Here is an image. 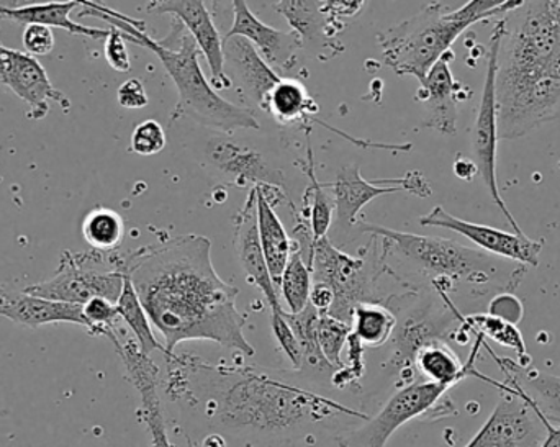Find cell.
<instances>
[{"instance_id":"6da1fadb","label":"cell","mask_w":560,"mask_h":447,"mask_svg":"<svg viewBox=\"0 0 560 447\" xmlns=\"http://www.w3.org/2000/svg\"><path fill=\"white\" fill-rule=\"evenodd\" d=\"M170 392L184 405L202 402L203 419L248 445L313 446L316 433L364 422L331 399L303 389L282 374L256 367H223L192 356H167Z\"/></svg>"},{"instance_id":"7a4b0ae2","label":"cell","mask_w":560,"mask_h":447,"mask_svg":"<svg viewBox=\"0 0 560 447\" xmlns=\"http://www.w3.org/2000/svg\"><path fill=\"white\" fill-rule=\"evenodd\" d=\"M210 251L209 238L186 235L121 256V272L163 334L166 357L184 341H213L255 356L243 333L246 318L236 308L238 289L220 279Z\"/></svg>"},{"instance_id":"3957f363","label":"cell","mask_w":560,"mask_h":447,"mask_svg":"<svg viewBox=\"0 0 560 447\" xmlns=\"http://www.w3.org/2000/svg\"><path fill=\"white\" fill-rule=\"evenodd\" d=\"M495 95L499 140L560 121V0H523L506 15Z\"/></svg>"},{"instance_id":"277c9868","label":"cell","mask_w":560,"mask_h":447,"mask_svg":"<svg viewBox=\"0 0 560 447\" xmlns=\"http://www.w3.org/2000/svg\"><path fill=\"white\" fill-rule=\"evenodd\" d=\"M81 16H98L124 33L127 42L150 49L160 58L167 74L176 84L179 102L174 108V118L189 117L203 127L222 133L236 130H258L259 121L248 108L240 107L217 94L199 64L200 49L189 30L176 16H171L170 35L154 39L144 32V23L130 19L117 10L82 2Z\"/></svg>"},{"instance_id":"5b68a950","label":"cell","mask_w":560,"mask_h":447,"mask_svg":"<svg viewBox=\"0 0 560 447\" xmlns=\"http://www.w3.org/2000/svg\"><path fill=\"white\" fill-rule=\"evenodd\" d=\"M523 0H472L451 10L443 2L424 5L417 15L378 35L384 62L398 75L423 82L456 39L476 23L505 19Z\"/></svg>"},{"instance_id":"8992f818","label":"cell","mask_w":560,"mask_h":447,"mask_svg":"<svg viewBox=\"0 0 560 447\" xmlns=\"http://www.w3.org/2000/svg\"><path fill=\"white\" fill-rule=\"evenodd\" d=\"M355 228L375 236L382 243V258L395 256L407 262L420 275L430 279L438 294L444 295L454 282H466L487 294L490 287L515 289L525 275V269L503 274L505 261L446 238L395 232L381 225L358 222Z\"/></svg>"},{"instance_id":"52a82bcc","label":"cell","mask_w":560,"mask_h":447,"mask_svg":"<svg viewBox=\"0 0 560 447\" xmlns=\"http://www.w3.org/2000/svg\"><path fill=\"white\" fill-rule=\"evenodd\" d=\"M121 256L115 252L62 251L58 269L48 281L26 287V294L46 301L84 307L91 298L102 297L117 304L124 291Z\"/></svg>"},{"instance_id":"ba28073f","label":"cell","mask_w":560,"mask_h":447,"mask_svg":"<svg viewBox=\"0 0 560 447\" xmlns=\"http://www.w3.org/2000/svg\"><path fill=\"white\" fill-rule=\"evenodd\" d=\"M308 268L313 282L329 285L335 294L329 317L351 324L352 311L359 304H381L377 279L385 269L382 256L372 255L368 261L339 251L328 238H323L313 243Z\"/></svg>"},{"instance_id":"9c48e42d","label":"cell","mask_w":560,"mask_h":447,"mask_svg":"<svg viewBox=\"0 0 560 447\" xmlns=\"http://www.w3.org/2000/svg\"><path fill=\"white\" fill-rule=\"evenodd\" d=\"M505 26L506 16L497 22L495 32H493L492 39H490V48L489 52H487L486 84H483L482 98H480L476 127H474L472 146L480 177H482L493 203L502 210L506 222L512 225L516 235H525L523 230L520 228L518 222L513 219L509 207H506L505 200H503L502 193H500L499 180H497L499 123H497L495 78L497 62H499L500 46H502L503 35H505Z\"/></svg>"},{"instance_id":"30bf717a","label":"cell","mask_w":560,"mask_h":447,"mask_svg":"<svg viewBox=\"0 0 560 447\" xmlns=\"http://www.w3.org/2000/svg\"><path fill=\"white\" fill-rule=\"evenodd\" d=\"M450 390V387L427 380L410 384L395 393L374 419H368L359 428L345 433L336 447H385L400 426L436 409Z\"/></svg>"},{"instance_id":"8fae6325","label":"cell","mask_w":560,"mask_h":447,"mask_svg":"<svg viewBox=\"0 0 560 447\" xmlns=\"http://www.w3.org/2000/svg\"><path fill=\"white\" fill-rule=\"evenodd\" d=\"M0 84L12 91L20 101L28 104L26 117L33 121L43 120L49 114V101L69 111L71 101L65 92L52 85L42 62L28 52L7 48L0 43Z\"/></svg>"},{"instance_id":"7c38bea8","label":"cell","mask_w":560,"mask_h":447,"mask_svg":"<svg viewBox=\"0 0 560 447\" xmlns=\"http://www.w3.org/2000/svg\"><path fill=\"white\" fill-rule=\"evenodd\" d=\"M420 225L451 230V232H456L457 235L470 239L482 251H487V255L503 258L506 261H515L516 264L529 266V268H538L539 256L545 246L541 239L535 242L526 235H516V233L503 232L493 226L477 225V223L457 219L447 213L443 207H434L428 215L421 216Z\"/></svg>"},{"instance_id":"4fadbf2b","label":"cell","mask_w":560,"mask_h":447,"mask_svg":"<svg viewBox=\"0 0 560 447\" xmlns=\"http://www.w3.org/2000/svg\"><path fill=\"white\" fill-rule=\"evenodd\" d=\"M546 425L522 397L510 393L466 447H541Z\"/></svg>"},{"instance_id":"5bb4252c","label":"cell","mask_w":560,"mask_h":447,"mask_svg":"<svg viewBox=\"0 0 560 447\" xmlns=\"http://www.w3.org/2000/svg\"><path fill=\"white\" fill-rule=\"evenodd\" d=\"M148 12L170 13L176 16L189 30L196 39L200 52L206 56L210 69V84L213 89L232 87V78L225 71V52H223V38L217 30L212 13L207 9L206 2L197 0H166L153 2Z\"/></svg>"},{"instance_id":"9a60e30c","label":"cell","mask_w":560,"mask_h":447,"mask_svg":"<svg viewBox=\"0 0 560 447\" xmlns=\"http://www.w3.org/2000/svg\"><path fill=\"white\" fill-rule=\"evenodd\" d=\"M232 3L233 25L223 39L242 36L255 46L256 51L276 72L292 71L296 51L303 48L299 35L266 25L249 10L248 2L245 0H235Z\"/></svg>"},{"instance_id":"2e32d148","label":"cell","mask_w":560,"mask_h":447,"mask_svg":"<svg viewBox=\"0 0 560 447\" xmlns=\"http://www.w3.org/2000/svg\"><path fill=\"white\" fill-rule=\"evenodd\" d=\"M235 251L243 271L248 275L249 284L262 292L271 307V314H280L282 307H280L279 294L272 284L261 239H259L258 199H256L255 187L249 190L248 199L235 219Z\"/></svg>"},{"instance_id":"e0dca14e","label":"cell","mask_w":560,"mask_h":447,"mask_svg":"<svg viewBox=\"0 0 560 447\" xmlns=\"http://www.w3.org/2000/svg\"><path fill=\"white\" fill-rule=\"evenodd\" d=\"M454 52L450 51L428 72L417 92L424 107L423 127L454 137L457 133V95L460 84L451 72Z\"/></svg>"},{"instance_id":"ac0fdd59","label":"cell","mask_w":560,"mask_h":447,"mask_svg":"<svg viewBox=\"0 0 560 447\" xmlns=\"http://www.w3.org/2000/svg\"><path fill=\"white\" fill-rule=\"evenodd\" d=\"M117 351L130 374L131 383L140 390L144 422H147L151 438H153V447H173L170 436H167L166 423H164L163 410H161L160 392H158L160 369L150 356L141 353L137 340H120Z\"/></svg>"},{"instance_id":"d6986e66","label":"cell","mask_w":560,"mask_h":447,"mask_svg":"<svg viewBox=\"0 0 560 447\" xmlns=\"http://www.w3.org/2000/svg\"><path fill=\"white\" fill-rule=\"evenodd\" d=\"M223 52H225V68L229 64L232 69V74L238 81L240 91L256 107L265 110L266 98L282 81V75L261 58L248 39L242 36L223 39Z\"/></svg>"},{"instance_id":"ffe728a7","label":"cell","mask_w":560,"mask_h":447,"mask_svg":"<svg viewBox=\"0 0 560 447\" xmlns=\"http://www.w3.org/2000/svg\"><path fill=\"white\" fill-rule=\"evenodd\" d=\"M0 318L38 328L45 325L72 324L88 328L82 307L62 304V302L46 301L26 292H13L0 285Z\"/></svg>"},{"instance_id":"44dd1931","label":"cell","mask_w":560,"mask_h":447,"mask_svg":"<svg viewBox=\"0 0 560 447\" xmlns=\"http://www.w3.org/2000/svg\"><path fill=\"white\" fill-rule=\"evenodd\" d=\"M499 364L509 377L505 392L522 397L542 422L560 425V377L510 360H499Z\"/></svg>"},{"instance_id":"7402d4cb","label":"cell","mask_w":560,"mask_h":447,"mask_svg":"<svg viewBox=\"0 0 560 447\" xmlns=\"http://www.w3.org/2000/svg\"><path fill=\"white\" fill-rule=\"evenodd\" d=\"M82 2L69 0V2H0V19L12 20L22 25H43L48 28H61L71 35L85 36L91 39H107L110 30L92 28L71 19V12Z\"/></svg>"},{"instance_id":"603a6c76","label":"cell","mask_w":560,"mask_h":447,"mask_svg":"<svg viewBox=\"0 0 560 447\" xmlns=\"http://www.w3.org/2000/svg\"><path fill=\"white\" fill-rule=\"evenodd\" d=\"M482 341L483 337L479 334L472 354H470V360L466 364L460 363L459 356L443 340L430 341V343L423 344L415 354L413 366L417 367L418 373L424 377L427 383L440 384V386H446L450 389H453L456 384L469 376L480 377V379L492 383V380L480 376L474 369V363H476L477 353L482 346Z\"/></svg>"},{"instance_id":"cb8c5ba5","label":"cell","mask_w":560,"mask_h":447,"mask_svg":"<svg viewBox=\"0 0 560 447\" xmlns=\"http://www.w3.org/2000/svg\"><path fill=\"white\" fill-rule=\"evenodd\" d=\"M377 183H368L362 179L361 169L358 164L342 167L336 177L335 184H328L332 187V199L336 205V225L339 230L355 228L358 226V213L361 212L362 207L368 205L371 200L377 197L385 196V193L401 192L407 190L405 187H377Z\"/></svg>"},{"instance_id":"d4e9b609","label":"cell","mask_w":560,"mask_h":447,"mask_svg":"<svg viewBox=\"0 0 560 447\" xmlns=\"http://www.w3.org/2000/svg\"><path fill=\"white\" fill-rule=\"evenodd\" d=\"M209 156L220 170L235 176L238 186L245 187L248 183H255V186L258 184L276 186L278 184L279 187V173H276L266 163L265 157L258 151L240 146L235 141L219 138L209 144Z\"/></svg>"},{"instance_id":"484cf974","label":"cell","mask_w":560,"mask_h":447,"mask_svg":"<svg viewBox=\"0 0 560 447\" xmlns=\"http://www.w3.org/2000/svg\"><path fill=\"white\" fill-rule=\"evenodd\" d=\"M256 199H258V228L261 239L262 252L268 262L269 274L276 292L280 291V279L285 271L290 255L295 251L296 242L290 238L289 233L283 228L282 222L275 212V205L269 203L262 190L255 186Z\"/></svg>"},{"instance_id":"4316f807","label":"cell","mask_w":560,"mask_h":447,"mask_svg":"<svg viewBox=\"0 0 560 447\" xmlns=\"http://www.w3.org/2000/svg\"><path fill=\"white\" fill-rule=\"evenodd\" d=\"M283 318H285L289 327L292 328L293 334H295L296 341H299L300 350H302V369L306 367L312 373H331L335 376V367L326 361V357L323 356L322 348H319V311L308 304V307L300 311V314H289V311L283 310Z\"/></svg>"},{"instance_id":"83f0119b","label":"cell","mask_w":560,"mask_h":447,"mask_svg":"<svg viewBox=\"0 0 560 447\" xmlns=\"http://www.w3.org/2000/svg\"><path fill=\"white\" fill-rule=\"evenodd\" d=\"M265 110H268L278 123L293 125L308 118V115L318 110V107L299 81L282 79L266 98Z\"/></svg>"},{"instance_id":"f1b7e54d","label":"cell","mask_w":560,"mask_h":447,"mask_svg":"<svg viewBox=\"0 0 560 447\" xmlns=\"http://www.w3.org/2000/svg\"><path fill=\"white\" fill-rule=\"evenodd\" d=\"M397 317L382 304H359L352 311V334L362 346L381 348L397 328Z\"/></svg>"},{"instance_id":"f546056e","label":"cell","mask_w":560,"mask_h":447,"mask_svg":"<svg viewBox=\"0 0 560 447\" xmlns=\"http://www.w3.org/2000/svg\"><path fill=\"white\" fill-rule=\"evenodd\" d=\"M124 275V291H121L120 298L115 304L117 305L118 317L133 331L135 340L140 344L141 353L147 354V356H151L153 351L166 353L163 344L154 337L150 318H148L147 311H144L143 305L138 298L130 275Z\"/></svg>"},{"instance_id":"4dcf8cb0","label":"cell","mask_w":560,"mask_h":447,"mask_svg":"<svg viewBox=\"0 0 560 447\" xmlns=\"http://www.w3.org/2000/svg\"><path fill=\"white\" fill-rule=\"evenodd\" d=\"M82 235L94 251L115 252L124 243V219L115 210L97 207L85 215Z\"/></svg>"},{"instance_id":"1f68e13d","label":"cell","mask_w":560,"mask_h":447,"mask_svg":"<svg viewBox=\"0 0 560 447\" xmlns=\"http://www.w3.org/2000/svg\"><path fill=\"white\" fill-rule=\"evenodd\" d=\"M275 9L289 20L292 32L299 35L302 46L316 43L323 38L326 28V16L323 15V2H275Z\"/></svg>"},{"instance_id":"d6a6232c","label":"cell","mask_w":560,"mask_h":447,"mask_svg":"<svg viewBox=\"0 0 560 447\" xmlns=\"http://www.w3.org/2000/svg\"><path fill=\"white\" fill-rule=\"evenodd\" d=\"M312 285V271L303 261L302 252L296 246L295 251L290 255L285 271L280 279L279 294H282L283 301L289 307V314H300L308 307Z\"/></svg>"},{"instance_id":"836d02e7","label":"cell","mask_w":560,"mask_h":447,"mask_svg":"<svg viewBox=\"0 0 560 447\" xmlns=\"http://www.w3.org/2000/svg\"><path fill=\"white\" fill-rule=\"evenodd\" d=\"M351 324L336 320L328 314H319L318 321V341L322 348L323 356L336 370L345 369L341 361L342 348L348 344L349 334H351Z\"/></svg>"},{"instance_id":"e575fe53","label":"cell","mask_w":560,"mask_h":447,"mask_svg":"<svg viewBox=\"0 0 560 447\" xmlns=\"http://www.w3.org/2000/svg\"><path fill=\"white\" fill-rule=\"evenodd\" d=\"M464 321L472 330H476L480 337L492 338L502 346L515 350L520 357L526 356L525 340H523L522 333L515 325L506 324V321L492 317V315H476V317H469Z\"/></svg>"},{"instance_id":"d590c367","label":"cell","mask_w":560,"mask_h":447,"mask_svg":"<svg viewBox=\"0 0 560 447\" xmlns=\"http://www.w3.org/2000/svg\"><path fill=\"white\" fill-rule=\"evenodd\" d=\"M310 180H312V187H310V233H312L313 243L319 242V239L326 238L329 226H331L332 210L336 209L335 199L328 196L323 190V184L316 180L315 173H313V164L310 163L308 169Z\"/></svg>"},{"instance_id":"8d00e7d4","label":"cell","mask_w":560,"mask_h":447,"mask_svg":"<svg viewBox=\"0 0 560 447\" xmlns=\"http://www.w3.org/2000/svg\"><path fill=\"white\" fill-rule=\"evenodd\" d=\"M131 151L140 156H154L166 148V133L156 120H144L131 134Z\"/></svg>"},{"instance_id":"74e56055","label":"cell","mask_w":560,"mask_h":447,"mask_svg":"<svg viewBox=\"0 0 560 447\" xmlns=\"http://www.w3.org/2000/svg\"><path fill=\"white\" fill-rule=\"evenodd\" d=\"M271 325L276 340H278L285 356L289 357L290 363L293 364L296 370L302 369V350H300L299 341H296L292 328L289 327L285 318H283V308L280 314H272Z\"/></svg>"},{"instance_id":"f35d334b","label":"cell","mask_w":560,"mask_h":447,"mask_svg":"<svg viewBox=\"0 0 560 447\" xmlns=\"http://www.w3.org/2000/svg\"><path fill=\"white\" fill-rule=\"evenodd\" d=\"M105 59L112 69L118 72H128L131 69L130 52L127 48V39L124 33L118 28L112 26L108 32L107 39H105Z\"/></svg>"},{"instance_id":"ab89813d","label":"cell","mask_w":560,"mask_h":447,"mask_svg":"<svg viewBox=\"0 0 560 447\" xmlns=\"http://www.w3.org/2000/svg\"><path fill=\"white\" fill-rule=\"evenodd\" d=\"M25 52L32 56H45L55 49V33L43 25H28L23 32Z\"/></svg>"},{"instance_id":"60d3db41","label":"cell","mask_w":560,"mask_h":447,"mask_svg":"<svg viewBox=\"0 0 560 447\" xmlns=\"http://www.w3.org/2000/svg\"><path fill=\"white\" fill-rule=\"evenodd\" d=\"M489 315L500 318V320L506 321V324L516 325L523 320L525 310H523L522 302L515 295L510 294V292H502V294L497 295L490 302Z\"/></svg>"},{"instance_id":"b9f144b4","label":"cell","mask_w":560,"mask_h":447,"mask_svg":"<svg viewBox=\"0 0 560 447\" xmlns=\"http://www.w3.org/2000/svg\"><path fill=\"white\" fill-rule=\"evenodd\" d=\"M117 101L120 107L128 108V110H140L150 104L143 82L137 78L128 79L118 87Z\"/></svg>"},{"instance_id":"7bdbcfd3","label":"cell","mask_w":560,"mask_h":447,"mask_svg":"<svg viewBox=\"0 0 560 447\" xmlns=\"http://www.w3.org/2000/svg\"><path fill=\"white\" fill-rule=\"evenodd\" d=\"M335 302V294H332L329 285L323 284V282H313L312 292H310V305L319 314H328L329 308L332 307Z\"/></svg>"},{"instance_id":"ee69618b","label":"cell","mask_w":560,"mask_h":447,"mask_svg":"<svg viewBox=\"0 0 560 447\" xmlns=\"http://www.w3.org/2000/svg\"><path fill=\"white\" fill-rule=\"evenodd\" d=\"M454 174H456L459 179L474 180L476 174H479V167H477L476 161L459 156L456 163H454Z\"/></svg>"},{"instance_id":"f6af8a7d","label":"cell","mask_w":560,"mask_h":447,"mask_svg":"<svg viewBox=\"0 0 560 447\" xmlns=\"http://www.w3.org/2000/svg\"><path fill=\"white\" fill-rule=\"evenodd\" d=\"M541 447H560V426L555 428L551 423L546 425V438Z\"/></svg>"}]
</instances>
